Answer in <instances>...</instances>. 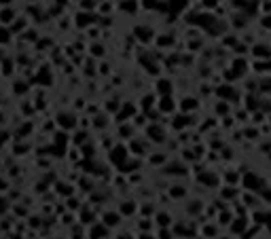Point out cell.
Segmentation results:
<instances>
[{"label":"cell","instance_id":"1","mask_svg":"<svg viewBox=\"0 0 271 239\" xmlns=\"http://www.w3.org/2000/svg\"><path fill=\"white\" fill-rule=\"evenodd\" d=\"M76 114H72V112H66V110H60L56 114V125L62 129V131H70V129H76L78 127V123H76Z\"/></svg>","mask_w":271,"mask_h":239},{"label":"cell","instance_id":"2","mask_svg":"<svg viewBox=\"0 0 271 239\" xmlns=\"http://www.w3.org/2000/svg\"><path fill=\"white\" fill-rule=\"evenodd\" d=\"M20 15H22V13L17 11V6H2V8H0V25H4V28H11Z\"/></svg>","mask_w":271,"mask_h":239},{"label":"cell","instance_id":"3","mask_svg":"<svg viewBox=\"0 0 271 239\" xmlns=\"http://www.w3.org/2000/svg\"><path fill=\"white\" fill-rule=\"evenodd\" d=\"M17 36L11 32V28H4V25H0V47H11L13 45V40H15Z\"/></svg>","mask_w":271,"mask_h":239},{"label":"cell","instance_id":"4","mask_svg":"<svg viewBox=\"0 0 271 239\" xmlns=\"http://www.w3.org/2000/svg\"><path fill=\"white\" fill-rule=\"evenodd\" d=\"M87 233H89V239H104L106 237V227L102 223H92Z\"/></svg>","mask_w":271,"mask_h":239},{"label":"cell","instance_id":"5","mask_svg":"<svg viewBox=\"0 0 271 239\" xmlns=\"http://www.w3.org/2000/svg\"><path fill=\"white\" fill-rule=\"evenodd\" d=\"M121 223V212H106L102 216V225L104 227H116Z\"/></svg>","mask_w":271,"mask_h":239},{"label":"cell","instance_id":"6","mask_svg":"<svg viewBox=\"0 0 271 239\" xmlns=\"http://www.w3.org/2000/svg\"><path fill=\"white\" fill-rule=\"evenodd\" d=\"M98 4H100V0H78V2H76V8H78V11L96 13V11H98Z\"/></svg>","mask_w":271,"mask_h":239},{"label":"cell","instance_id":"7","mask_svg":"<svg viewBox=\"0 0 271 239\" xmlns=\"http://www.w3.org/2000/svg\"><path fill=\"white\" fill-rule=\"evenodd\" d=\"M89 53H92L94 57H104L106 55V47H102L100 42H94V45L89 47Z\"/></svg>","mask_w":271,"mask_h":239},{"label":"cell","instance_id":"8","mask_svg":"<svg viewBox=\"0 0 271 239\" xmlns=\"http://www.w3.org/2000/svg\"><path fill=\"white\" fill-rule=\"evenodd\" d=\"M114 8L112 0H100V4H98V13H110Z\"/></svg>","mask_w":271,"mask_h":239},{"label":"cell","instance_id":"9","mask_svg":"<svg viewBox=\"0 0 271 239\" xmlns=\"http://www.w3.org/2000/svg\"><path fill=\"white\" fill-rule=\"evenodd\" d=\"M119 8H123V11H136V8H138V2H136V0H121L119 2Z\"/></svg>","mask_w":271,"mask_h":239},{"label":"cell","instance_id":"10","mask_svg":"<svg viewBox=\"0 0 271 239\" xmlns=\"http://www.w3.org/2000/svg\"><path fill=\"white\" fill-rule=\"evenodd\" d=\"M155 223H159V227H170V223H172V220H170V216L168 214H164V212H161V214H157V218H155Z\"/></svg>","mask_w":271,"mask_h":239},{"label":"cell","instance_id":"11","mask_svg":"<svg viewBox=\"0 0 271 239\" xmlns=\"http://www.w3.org/2000/svg\"><path fill=\"white\" fill-rule=\"evenodd\" d=\"M2 6H17L15 0H0V8Z\"/></svg>","mask_w":271,"mask_h":239},{"label":"cell","instance_id":"12","mask_svg":"<svg viewBox=\"0 0 271 239\" xmlns=\"http://www.w3.org/2000/svg\"><path fill=\"white\" fill-rule=\"evenodd\" d=\"M142 239H152V237H150L148 233H144V235H142Z\"/></svg>","mask_w":271,"mask_h":239}]
</instances>
